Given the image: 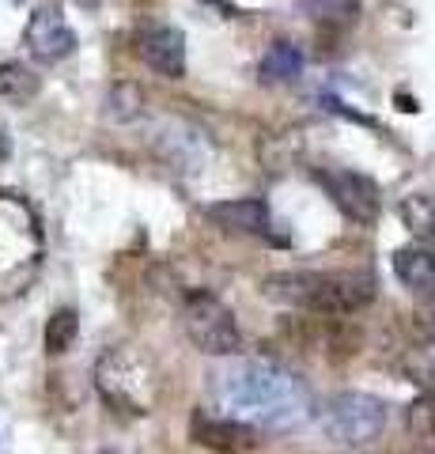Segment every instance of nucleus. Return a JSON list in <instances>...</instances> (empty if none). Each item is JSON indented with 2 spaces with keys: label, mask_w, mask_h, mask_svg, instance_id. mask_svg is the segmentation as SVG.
Here are the masks:
<instances>
[{
  "label": "nucleus",
  "mask_w": 435,
  "mask_h": 454,
  "mask_svg": "<svg viewBox=\"0 0 435 454\" xmlns=\"http://www.w3.org/2000/svg\"><path fill=\"white\" fill-rule=\"evenodd\" d=\"M398 216H401L405 227H409V235L420 247L435 250V197H428V193L405 197V201L398 205Z\"/></svg>",
  "instance_id": "14"
},
{
  "label": "nucleus",
  "mask_w": 435,
  "mask_h": 454,
  "mask_svg": "<svg viewBox=\"0 0 435 454\" xmlns=\"http://www.w3.org/2000/svg\"><path fill=\"white\" fill-rule=\"evenodd\" d=\"M311 178L322 186V193L337 205L345 220H353L360 227H375L383 216V190L371 175L353 167H315Z\"/></svg>",
  "instance_id": "6"
},
{
  "label": "nucleus",
  "mask_w": 435,
  "mask_h": 454,
  "mask_svg": "<svg viewBox=\"0 0 435 454\" xmlns=\"http://www.w3.org/2000/svg\"><path fill=\"white\" fill-rule=\"evenodd\" d=\"M315 424L341 447H368L386 432L390 409L383 397L363 390H337L315 405Z\"/></svg>",
  "instance_id": "4"
},
{
  "label": "nucleus",
  "mask_w": 435,
  "mask_h": 454,
  "mask_svg": "<svg viewBox=\"0 0 435 454\" xmlns=\"http://www.w3.org/2000/svg\"><path fill=\"white\" fill-rule=\"evenodd\" d=\"M205 220L216 223L228 235H246V239H269L276 243V220L265 197H228V201L205 205Z\"/></svg>",
  "instance_id": "7"
},
{
  "label": "nucleus",
  "mask_w": 435,
  "mask_h": 454,
  "mask_svg": "<svg viewBox=\"0 0 435 454\" xmlns=\"http://www.w3.org/2000/svg\"><path fill=\"white\" fill-rule=\"evenodd\" d=\"M76 337H80V315L73 307H61V310H53L50 322H46V352L50 356H61V352H68L76 345Z\"/></svg>",
  "instance_id": "17"
},
{
  "label": "nucleus",
  "mask_w": 435,
  "mask_h": 454,
  "mask_svg": "<svg viewBox=\"0 0 435 454\" xmlns=\"http://www.w3.org/2000/svg\"><path fill=\"white\" fill-rule=\"evenodd\" d=\"M190 439L198 447H208L216 454H246L261 443V432L250 424L223 417L216 409H193L190 413Z\"/></svg>",
  "instance_id": "8"
},
{
  "label": "nucleus",
  "mask_w": 435,
  "mask_h": 454,
  "mask_svg": "<svg viewBox=\"0 0 435 454\" xmlns=\"http://www.w3.org/2000/svg\"><path fill=\"white\" fill-rule=\"evenodd\" d=\"M159 152L167 163L175 167H186V170H201L208 163V137L198 129V125H186V121H167L163 133H159Z\"/></svg>",
  "instance_id": "12"
},
{
  "label": "nucleus",
  "mask_w": 435,
  "mask_h": 454,
  "mask_svg": "<svg viewBox=\"0 0 435 454\" xmlns=\"http://www.w3.org/2000/svg\"><path fill=\"white\" fill-rule=\"evenodd\" d=\"M213 405L258 432H288L311 420L315 394L273 360H231L213 375Z\"/></svg>",
  "instance_id": "1"
},
{
  "label": "nucleus",
  "mask_w": 435,
  "mask_h": 454,
  "mask_svg": "<svg viewBox=\"0 0 435 454\" xmlns=\"http://www.w3.org/2000/svg\"><path fill=\"white\" fill-rule=\"evenodd\" d=\"M303 8L311 12L318 23H353L356 20V0H303Z\"/></svg>",
  "instance_id": "19"
},
{
  "label": "nucleus",
  "mask_w": 435,
  "mask_h": 454,
  "mask_svg": "<svg viewBox=\"0 0 435 454\" xmlns=\"http://www.w3.org/2000/svg\"><path fill=\"white\" fill-rule=\"evenodd\" d=\"M405 428L416 439H435V390H424L420 402L405 409Z\"/></svg>",
  "instance_id": "18"
},
{
  "label": "nucleus",
  "mask_w": 435,
  "mask_h": 454,
  "mask_svg": "<svg viewBox=\"0 0 435 454\" xmlns=\"http://www.w3.org/2000/svg\"><path fill=\"white\" fill-rule=\"evenodd\" d=\"M261 295L318 318H345L375 300V273L368 269H280L261 280Z\"/></svg>",
  "instance_id": "2"
},
{
  "label": "nucleus",
  "mask_w": 435,
  "mask_h": 454,
  "mask_svg": "<svg viewBox=\"0 0 435 454\" xmlns=\"http://www.w3.org/2000/svg\"><path fill=\"white\" fill-rule=\"evenodd\" d=\"M307 68V57L296 42H273L258 61V80L261 83H296Z\"/></svg>",
  "instance_id": "13"
},
{
  "label": "nucleus",
  "mask_w": 435,
  "mask_h": 454,
  "mask_svg": "<svg viewBox=\"0 0 435 454\" xmlns=\"http://www.w3.org/2000/svg\"><path fill=\"white\" fill-rule=\"evenodd\" d=\"M95 387L110 409L125 417H148L151 405L159 402L163 379L151 356H144L140 348H110L95 364Z\"/></svg>",
  "instance_id": "3"
},
{
  "label": "nucleus",
  "mask_w": 435,
  "mask_h": 454,
  "mask_svg": "<svg viewBox=\"0 0 435 454\" xmlns=\"http://www.w3.org/2000/svg\"><path fill=\"white\" fill-rule=\"evenodd\" d=\"M106 114H110L114 121L136 118V114H140V91L129 88V83H118V88L110 91V98H106Z\"/></svg>",
  "instance_id": "20"
},
{
  "label": "nucleus",
  "mask_w": 435,
  "mask_h": 454,
  "mask_svg": "<svg viewBox=\"0 0 435 454\" xmlns=\"http://www.w3.org/2000/svg\"><path fill=\"white\" fill-rule=\"evenodd\" d=\"M38 95V76L31 73L27 65L19 61H4L0 65V98H8V103H31Z\"/></svg>",
  "instance_id": "16"
},
{
  "label": "nucleus",
  "mask_w": 435,
  "mask_h": 454,
  "mask_svg": "<svg viewBox=\"0 0 435 454\" xmlns=\"http://www.w3.org/2000/svg\"><path fill=\"white\" fill-rule=\"evenodd\" d=\"M23 46L35 61L58 65L76 50V35H73V27L65 23V16L58 8H38L31 16V23H27V31H23Z\"/></svg>",
  "instance_id": "10"
},
{
  "label": "nucleus",
  "mask_w": 435,
  "mask_h": 454,
  "mask_svg": "<svg viewBox=\"0 0 435 454\" xmlns=\"http://www.w3.org/2000/svg\"><path fill=\"white\" fill-rule=\"evenodd\" d=\"M136 57L151 73H159L167 80H182L186 76V35L178 27L151 23L136 35Z\"/></svg>",
  "instance_id": "9"
},
{
  "label": "nucleus",
  "mask_w": 435,
  "mask_h": 454,
  "mask_svg": "<svg viewBox=\"0 0 435 454\" xmlns=\"http://www.w3.org/2000/svg\"><path fill=\"white\" fill-rule=\"evenodd\" d=\"M401 375L413 382L420 390H435V337H424L416 340V345L405 348L401 356Z\"/></svg>",
  "instance_id": "15"
},
{
  "label": "nucleus",
  "mask_w": 435,
  "mask_h": 454,
  "mask_svg": "<svg viewBox=\"0 0 435 454\" xmlns=\"http://www.w3.org/2000/svg\"><path fill=\"white\" fill-rule=\"evenodd\" d=\"M182 325H186L190 345L205 356H238L243 352V330H238L235 310L213 292L193 288L182 300Z\"/></svg>",
  "instance_id": "5"
},
{
  "label": "nucleus",
  "mask_w": 435,
  "mask_h": 454,
  "mask_svg": "<svg viewBox=\"0 0 435 454\" xmlns=\"http://www.w3.org/2000/svg\"><path fill=\"white\" fill-rule=\"evenodd\" d=\"M394 277L409 295L435 307V250L431 247H420V243L401 247L394 254Z\"/></svg>",
  "instance_id": "11"
}]
</instances>
